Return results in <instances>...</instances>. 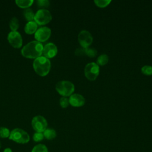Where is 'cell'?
<instances>
[{
	"label": "cell",
	"instance_id": "d6986e66",
	"mask_svg": "<svg viewBox=\"0 0 152 152\" xmlns=\"http://www.w3.org/2000/svg\"><path fill=\"white\" fill-rule=\"evenodd\" d=\"M31 152H48V149L45 145L39 144L33 148Z\"/></svg>",
	"mask_w": 152,
	"mask_h": 152
},
{
	"label": "cell",
	"instance_id": "7a4b0ae2",
	"mask_svg": "<svg viewBox=\"0 0 152 152\" xmlns=\"http://www.w3.org/2000/svg\"><path fill=\"white\" fill-rule=\"evenodd\" d=\"M33 65L36 72L39 75L44 77L49 72L51 64L48 58L41 56L34 59Z\"/></svg>",
	"mask_w": 152,
	"mask_h": 152
},
{
	"label": "cell",
	"instance_id": "52a82bcc",
	"mask_svg": "<svg viewBox=\"0 0 152 152\" xmlns=\"http://www.w3.org/2000/svg\"><path fill=\"white\" fill-rule=\"evenodd\" d=\"M78 41L83 48H88L92 44L93 38L91 34L87 30H81L78 35Z\"/></svg>",
	"mask_w": 152,
	"mask_h": 152
},
{
	"label": "cell",
	"instance_id": "ba28073f",
	"mask_svg": "<svg viewBox=\"0 0 152 152\" xmlns=\"http://www.w3.org/2000/svg\"><path fill=\"white\" fill-rule=\"evenodd\" d=\"M31 126L36 132H43L47 128L48 122L43 116L37 115L32 119Z\"/></svg>",
	"mask_w": 152,
	"mask_h": 152
},
{
	"label": "cell",
	"instance_id": "cb8c5ba5",
	"mask_svg": "<svg viewBox=\"0 0 152 152\" xmlns=\"http://www.w3.org/2000/svg\"><path fill=\"white\" fill-rule=\"evenodd\" d=\"M59 104L62 108L67 107L69 104V99L66 97H62L59 100Z\"/></svg>",
	"mask_w": 152,
	"mask_h": 152
},
{
	"label": "cell",
	"instance_id": "603a6c76",
	"mask_svg": "<svg viewBox=\"0 0 152 152\" xmlns=\"http://www.w3.org/2000/svg\"><path fill=\"white\" fill-rule=\"evenodd\" d=\"M97 54V50L93 48H86V55L88 56L90 58H94Z\"/></svg>",
	"mask_w": 152,
	"mask_h": 152
},
{
	"label": "cell",
	"instance_id": "4fadbf2b",
	"mask_svg": "<svg viewBox=\"0 0 152 152\" xmlns=\"http://www.w3.org/2000/svg\"><path fill=\"white\" fill-rule=\"evenodd\" d=\"M37 24L34 21H28L25 27H24V31L27 34H31L36 31L37 30Z\"/></svg>",
	"mask_w": 152,
	"mask_h": 152
},
{
	"label": "cell",
	"instance_id": "44dd1931",
	"mask_svg": "<svg viewBox=\"0 0 152 152\" xmlns=\"http://www.w3.org/2000/svg\"><path fill=\"white\" fill-rule=\"evenodd\" d=\"M10 135V130L4 126L0 127V137L2 138H9Z\"/></svg>",
	"mask_w": 152,
	"mask_h": 152
},
{
	"label": "cell",
	"instance_id": "30bf717a",
	"mask_svg": "<svg viewBox=\"0 0 152 152\" xmlns=\"http://www.w3.org/2000/svg\"><path fill=\"white\" fill-rule=\"evenodd\" d=\"M51 30L48 27H42L38 28L34 33V37L37 41L43 42L46 41L50 36Z\"/></svg>",
	"mask_w": 152,
	"mask_h": 152
},
{
	"label": "cell",
	"instance_id": "d4e9b609",
	"mask_svg": "<svg viewBox=\"0 0 152 152\" xmlns=\"http://www.w3.org/2000/svg\"><path fill=\"white\" fill-rule=\"evenodd\" d=\"M44 138V135L43 132H36L33 136V139L35 142H40Z\"/></svg>",
	"mask_w": 152,
	"mask_h": 152
},
{
	"label": "cell",
	"instance_id": "277c9868",
	"mask_svg": "<svg viewBox=\"0 0 152 152\" xmlns=\"http://www.w3.org/2000/svg\"><path fill=\"white\" fill-rule=\"evenodd\" d=\"M9 139L19 144H26L30 141L28 134L21 128H15L10 132Z\"/></svg>",
	"mask_w": 152,
	"mask_h": 152
},
{
	"label": "cell",
	"instance_id": "9c48e42d",
	"mask_svg": "<svg viewBox=\"0 0 152 152\" xmlns=\"http://www.w3.org/2000/svg\"><path fill=\"white\" fill-rule=\"evenodd\" d=\"M7 39L10 44L14 48H20L21 47L23 40L22 37L18 31H11L8 33Z\"/></svg>",
	"mask_w": 152,
	"mask_h": 152
},
{
	"label": "cell",
	"instance_id": "8fae6325",
	"mask_svg": "<svg viewBox=\"0 0 152 152\" xmlns=\"http://www.w3.org/2000/svg\"><path fill=\"white\" fill-rule=\"evenodd\" d=\"M58 53L57 46L53 43H48L43 46V54L45 57L49 59L55 57Z\"/></svg>",
	"mask_w": 152,
	"mask_h": 152
},
{
	"label": "cell",
	"instance_id": "5bb4252c",
	"mask_svg": "<svg viewBox=\"0 0 152 152\" xmlns=\"http://www.w3.org/2000/svg\"><path fill=\"white\" fill-rule=\"evenodd\" d=\"M44 138L47 140H51L54 139L56 137V132L55 129L52 128H46L43 132Z\"/></svg>",
	"mask_w": 152,
	"mask_h": 152
},
{
	"label": "cell",
	"instance_id": "2e32d148",
	"mask_svg": "<svg viewBox=\"0 0 152 152\" xmlns=\"http://www.w3.org/2000/svg\"><path fill=\"white\" fill-rule=\"evenodd\" d=\"M15 3L17 5L21 7L24 8H28L29 7H30L32 4L33 3V0H17L15 1Z\"/></svg>",
	"mask_w": 152,
	"mask_h": 152
},
{
	"label": "cell",
	"instance_id": "7c38bea8",
	"mask_svg": "<svg viewBox=\"0 0 152 152\" xmlns=\"http://www.w3.org/2000/svg\"><path fill=\"white\" fill-rule=\"evenodd\" d=\"M85 98L80 94L73 93L69 97V103L73 107H79L84 105Z\"/></svg>",
	"mask_w": 152,
	"mask_h": 152
},
{
	"label": "cell",
	"instance_id": "e0dca14e",
	"mask_svg": "<svg viewBox=\"0 0 152 152\" xmlns=\"http://www.w3.org/2000/svg\"><path fill=\"white\" fill-rule=\"evenodd\" d=\"M23 15L25 18L28 21H33L35 14L34 13L33 11L31 8H28L24 10V11H23Z\"/></svg>",
	"mask_w": 152,
	"mask_h": 152
},
{
	"label": "cell",
	"instance_id": "f1b7e54d",
	"mask_svg": "<svg viewBox=\"0 0 152 152\" xmlns=\"http://www.w3.org/2000/svg\"><path fill=\"white\" fill-rule=\"evenodd\" d=\"M0 148H1V143H0Z\"/></svg>",
	"mask_w": 152,
	"mask_h": 152
},
{
	"label": "cell",
	"instance_id": "83f0119b",
	"mask_svg": "<svg viewBox=\"0 0 152 152\" xmlns=\"http://www.w3.org/2000/svg\"><path fill=\"white\" fill-rule=\"evenodd\" d=\"M3 152H12V151L10 148H6L4 150Z\"/></svg>",
	"mask_w": 152,
	"mask_h": 152
},
{
	"label": "cell",
	"instance_id": "4316f807",
	"mask_svg": "<svg viewBox=\"0 0 152 152\" xmlns=\"http://www.w3.org/2000/svg\"><path fill=\"white\" fill-rule=\"evenodd\" d=\"M86 49L80 47V48L76 49V50L75 51V55L76 56L86 55Z\"/></svg>",
	"mask_w": 152,
	"mask_h": 152
},
{
	"label": "cell",
	"instance_id": "7402d4cb",
	"mask_svg": "<svg viewBox=\"0 0 152 152\" xmlns=\"http://www.w3.org/2000/svg\"><path fill=\"white\" fill-rule=\"evenodd\" d=\"M141 72L145 75H152V66L144 65L141 69Z\"/></svg>",
	"mask_w": 152,
	"mask_h": 152
},
{
	"label": "cell",
	"instance_id": "ffe728a7",
	"mask_svg": "<svg viewBox=\"0 0 152 152\" xmlns=\"http://www.w3.org/2000/svg\"><path fill=\"white\" fill-rule=\"evenodd\" d=\"M112 1L110 0H95L94 1L96 5L99 8H104L107 7Z\"/></svg>",
	"mask_w": 152,
	"mask_h": 152
},
{
	"label": "cell",
	"instance_id": "6da1fadb",
	"mask_svg": "<svg viewBox=\"0 0 152 152\" xmlns=\"http://www.w3.org/2000/svg\"><path fill=\"white\" fill-rule=\"evenodd\" d=\"M43 46L42 43L34 40L28 43L21 49V54L27 58L36 59L43 53Z\"/></svg>",
	"mask_w": 152,
	"mask_h": 152
},
{
	"label": "cell",
	"instance_id": "ac0fdd59",
	"mask_svg": "<svg viewBox=\"0 0 152 152\" xmlns=\"http://www.w3.org/2000/svg\"><path fill=\"white\" fill-rule=\"evenodd\" d=\"M10 27L12 31H17L19 27V21L17 17H12L10 21Z\"/></svg>",
	"mask_w": 152,
	"mask_h": 152
},
{
	"label": "cell",
	"instance_id": "8992f818",
	"mask_svg": "<svg viewBox=\"0 0 152 152\" xmlns=\"http://www.w3.org/2000/svg\"><path fill=\"white\" fill-rule=\"evenodd\" d=\"M52 18L49 11L46 9L39 10L34 15V21L37 25H45L49 23Z\"/></svg>",
	"mask_w": 152,
	"mask_h": 152
},
{
	"label": "cell",
	"instance_id": "3957f363",
	"mask_svg": "<svg viewBox=\"0 0 152 152\" xmlns=\"http://www.w3.org/2000/svg\"><path fill=\"white\" fill-rule=\"evenodd\" d=\"M57 92L62 97L70 96L75 90L74 84L69 81L62 80L57 83L55 86Z\"/></svg>",
	"mask_w": 152,
	"mask_h": 152
},
{
	"label": "cell",
	"instance_id": "5b68a950",
	"mask_svg": "<svg viewBox=\"0 0 152 152\" xmlns=\"http://www.w3.org/2000/svg\"><path fill=\"white\" fill-rule=\"evenodd\" d=\"M100 68L96 62H90L84 68L85 77L90 81H94L99 75Z\"/></svg>",
	"mask_w": 152,
	"mask_h": 152
},
{
	"label": "cell",
	"instance_id": "9a60e30c",
	"mask_svg": "<svg viewBox=\"0 0 152 152\" xmlns=\"http://www.w3.org/2000/svg\"><path fill=\"white\" fill-rule=\"evenodd\" d=\"M109 62V56L106 54H102L99 55L96 60V64L99 66H103L107 64Z\"/></svg>",
	"mask_w": 152,
	"mask_h": 152
},
{
	"label": "cell",
	"instance_id": "484cf974",
	"mask_svg": "<svg viewBox=\"0 0 152 152\" xmlns=\"http://www.w3.org/2000/svg\"><path fill=\"white\" fill-rule=\"evenodd\" d=\"M37 6L40 7H48L49 5V1L48 0H37L36 1Z\"/></svg>",
	"mask_w": 152,
	"mask_h": 152
}]
</instances>
